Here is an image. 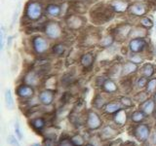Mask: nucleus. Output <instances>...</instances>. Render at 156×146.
Returning a JSON list of instances; mask_svg holds the SVG:
<instances>
[{
  "instance_id": "obj_1",
  "label": "nucleus",
  "mask_w": 156,
  "mask_h": 146,
  "mask_svg": "<svg viewBox=\"0 0 156 146\" xmlns=\"http://www.w3.org/2000/svg\"><path fill=\"white\" fill-rule=\"evenodd\" d=\"M44 10H45V6L40 0H28L24 6L23 22L24 21L28 26L32 23L41 21L45 17Z\"/></svg>"
},
{
  "instance_id": "obj_2",
  "label": "nucleus",
  "mask_w": 156,
  "mask_h": 146,
  "mask_svg": "<svg viewBox=\"0 0 156 146\" xmlns=\"http://www.w3.org/2000/svg\"><path fill=\"white\" fill-rule=\"evenodd\" d=\"M115 13L108 4H97L90 10V18L93 23L105 24L114 18Z\"/></svg>"
},
{
  "instance_id": "obj_3",
  "label": "nucleus",
  "mask_w": 156,
  "mask_h": 146,
  "mask_svg": "<svg viewBox=\"0 0 156 146\" xmlns=\"http://www.w3.org/2000/svg\"><path fill=\"white\" fill-rule=\"evenodd\" d=\"M43 34L45 35L50 41L58 42L62 41L65 37V27L62 24L56 21V19H48L46 22L43 29Z\"/></svg>"
},
{
  "instance_id": "obj_4",
  "label": "nucleus",
  "mask_w": 156,
  "mask_h": 146,
  "mask_svg": "<svg viewBox=\"0 0 156 146\" xmlns=\"http://www.w3.org/2000/svg\"><path fill=\"white\" fill-rule=\"evenodd\" d=\"M51 41L42 34H35L30 38V47L34 55L44 57L51 50Z\"/></svg>"
},
{
  "instance_id": "obj_5",
  "label": "nucleus",
  "mask_w": 156,
  "mask_h": 146,
  "mask_svg": "<svg viewBox=\"0 0 156 146\" xmlns=\"http://www.w3.org/2000/svg\"><path fill=\"white\" fill-rule=\"evenodd\" d=\"M101 115L95 109H89L85 113V128L89 131L100 130L104 126Z\"/></svg>"
},
{
  "instance_id": "obj_6",
  "label": "nucleus",
  "mask_w": 156,
  "mask_h": 146,
  "mask_svg": "<svg viewBox=\"0 0 156 146\" xmlns=\"http://www.w3.org/2000/svg\"><path fill=\"white\" fill-rule=\"evenodd\" d=\"M133 26H134V23H132L130 22L121 23L116 24V26L110 30V32L113 34L117 43H123L130 39Z\"/></svg>"
},
{
  "instance_id": "obj_7",
  "label": "nucleus",
  "mask_w": 156,
  "mask_h": 146,
  "mask_svg": "<svg viewBox=\"0 0 156 146\" xmlns=\"http://www.w3.org/2000/svg\"><path fill=\"white\" fill-rule=\"evenodd\" d=\"M152 129L151 126L144 122V123L138 124V125H132L131 127V134L140 143H146L148 141Z\"/></svg>"
},
{
  "instance_id": "obj_8",
  "label": "nucleus",
  "mask_w": 156,
  "mask_h": 146,
  "mask_svg": "<svg viewBox=\"0 0 156 146\" xmlns=\"http://www.w3.org/2000/svg\"><path fill=\"white\" fill-rule=\"evenodd\" d=\"M65 21V26L69 31H78L81 30L83 27L86 26V19L80 14L70 13L65 16L63 18Z\"/></svg>"
},
{
  "instance_id": "obj_9",
  "label": "nucleus",
  "mask_w": 156,
  "mask_h": 146,
  "mask_svg": "<svg viewBox=\"0 0 156 146\" xmlns=\"http://www.w3.org/2000/svg\"><path fill=\"white\" fill-rule=\"evenodd\" d=\"M128 51L134 54H145L147 53L150 44L148 38H131L128 40Z\"/></svg>"
},
{
  "instance_id": "obj_10",
  "label": "nucleus",
  "mask_w": 156,
  "mask_h": 146,
  "mask_svg": "<svg viewBox=\"0 0 156 146\" xmlns=\"http://www.w3.org/2000/svg\"><path fill=\"white\" fill-rule=\"evenodd\" d=\"M149 12V4L148 2L145 1H134L132 2L130 7H129V11L128 14L131 17L136 18V19H140L144 16H146Z\"/></svg>"
},
{
  "instance_id": "obj_11",
  "label": "nucleus",
  "mask_w": 156,
  "mask_h": 146,
  "mask_svg": "<svg viewBox=\"0 0 156 146\" xmlns=\"http://www.w3.org/2000/svg\"><path fill=\"white\" fill-rule=\"evenodd\" d=\"M15 92H16V96H18L20 101L29 100L35 96V88L24 84V83L19 84Z\"/></svg>"
},
{
  "instance_id": "obj_12",
  "label": "nucleus",
  "mask_w": 156,
  "mask_h": 146,
  "mask_svg": "<svg viewBox=\"0 0 156 146\" xmlns=\"http://www.w3.org/2000/svg\"><path fill=\"white\" fill-rule=\"evenodd\" d=\"M118 134H119V128L116 127L111 122L110 124H106L102 126V128L100 130L99 135L102 141H108L112 138H114Z\"/></svg>"
},
{
  "instance_id": "obj_13",
  "label": "nucleus",
  "mask_w": 156,
  "mask_h": 146,
  "mask_svg": "<svg viewBox=\"0 0 156 146\" xmlns=\"http://www.w3.org/2000/svg\"><path fill=\"white\" fill-rule=\"evenodd\" d=\"M39 103L42 106H53L56 99V92L48 89H42L39 91L38 95Z\"/></svg>"
},
{
  "instance_id": "obj_14",
  "label": "nucleus",
  "mask_w": 156,
  "mask_h": 146,
  "mask_svg": "<svg viewBox=\"0 0 156 146\" xmlns=\"http://www.w3.org/2000/svg\"><path fill=\"white\" fill-rule=\"evenodd\" d=\"M97 55L92 51H86L82 53L79 57V64L84 70H91L96 62Z\"/></svg>"
},
{
  "instance_id": "obj_15",
  "label": "nucleus",
  "mask_w": 156,
  "mask_h": 146,
  "mask_svg": "<svg viewBox=\"0 0 156 146\" xmlns=\"http://www.w3.org/2000/svg\"><path fill=\"white\" fill-rule=\"evenodd\" d=\"M63 13L62 6L55 2H50L45 5V10H44V14L45 17L50 19H55L62 17Z\"/></svg>"
},
{
  "instance_id": "obj_16",
  "label": "nucleus",
  "mask_w": 156,
  "mask_h": 146,
  "mask_svg": "<svg viewBox=\"0 0 156 146\" xmlns=\"http://www.w3.org/2000/svg\"><path fill=\"white\" fill-rule=\"evenodd\" d=\"M42 76L39 75V73L32 68L30 70H27L24 75L23 76V79H22V83H24V84H27L29 86H31L33 88H37L39 87L41 83V78Z\"/></svg>"
},
{
  "instance_id": "obj_17",
  "label": "nucleus",
  "mask_w": 156,
  "mask_h": 146,
  "mask_svg": "<svg viewBox=\"0 0 156 146\" xmlns=\"http://www.w3.org/2000/svg\"><path fill=\"white\" fill-rule=\"evenodd\" d=\"M28 124L34 131H36L37 134H43L44 130L47 129L48 121L45 117H44V115H42V116L33 117V118H29Z\"/></svg>"
},
{
  "instance_id": "obj_18",
  "label": "nucleus",
  "mask_w": 156,
  "mask_h": 146,
  "mask_svg": "<svg viewBox=\"0 0 156 146\" xmlns=\"http://www.w3.org/2000/svg\"><path fill=\"white\" fill-rule=\"evenodd\" d=\"M129 115H130V112L128 111V109L122 108L118 112H116L115 114L111 116V122L116 127H118L119 129H121V128H123V127H125L127 123H128Z\"/></svg>"
},
{
  "instance_id": "obj_19",
  "label": "nucleus",
  "mask_w": 156,
  "mask_h": 146,
  "mask_svg": "<svg viewBox=\"0 0 156 146\" xmlns=\"http://www.w3.org/2000/svg\"><path fill=\"white\" fill-rule=\"evenodd\" d=\"M110 100V96H108L107 94L104 92H97L95 95L94 99H93L92 101V105H93V108L95 110L100 111L105 108V106L106 105V103Z\"/></svg>"
},
{
  "instance_id": "obj_20",
  "label": "nucleus",
  "mask_w": 156,
  "mask_h": 146,
  "mask_svg": "<svg viewBox=\"0 0 156 146\" xmlns=\"http://www.w3.org/2000/svg\"><path fill=\"white\" fill-rule=\"evenodd\" d=\"M131 3L130 0H110L108 5L115 14H124L128 13Z\"/></svg>"
},
{
  "instance_id": "obj_21",
  "label": "nucleus",
  "mask_w": 156,
  "mask_h": 146,
  "mask_svg": "<svg viewBox=\"0 0 156 146\" xmlns=\"http://www.w3.org/2000/svg\"><path fill=\"white\" fill-rule=\"evenodd\" d=\"M140 66L136 63L127 60L122 63V78L135 77L136 74H139Z\"/></svg>"
},
{
  "instance_id": "obj_22",
  "label": "nucleus",
  "mask_w": 156,
  "mask_h": 146,
  "mask_svg": "<svg viewBox=\"0 0 156 146\" xmlns=\"http://www.w3.org/2000/svg\"><path fill=\"white\" fill-rule=\"evenodd\" d=\"M115 43H116V40L113 36V34L111 32H108V33L101 35L99 43H98V47L101 48V50H107V49L114 46Z\"/></svg>"
},
{
  "instance_id": "obj_23",
  "label": "nucleus",
  "mask_w": 156,
  "mask_h": 146,
  "mask_svg": "<svg viewBox=\"0 0 156 146\" xmlns=\"http://www.w3.org/2000/svg\"><path fill=\"white\" fill-rule=\"evenodd\" d=\"M101 92H105L108 96H113V95H117V92L120 91V87L119 84L117 83L114 79H111V78H108L105 83L102 86V88L101 89Z\"/></svg>"
},
{
  "instance_id": "obj_24",
  "label": "nucleus",
  "mask_w": 156,
  "mask_h": 146,
  "mask_svg": "<svg viewBox=\"0 0 156 146\" xmlns=\"http://www.w3.org/2000/svg\"><path fill=\"white\" fill-rule=\"evenodd\" d=\"M122 108H123V107H122V105L120 103V101L118 100V99H110L106 103V105L105 106V108L102 109V114L106 115V116H112V115L115 114L116 112H118Z\"/></svg>"
},
{
  "instance_id": "obj_25",
  "label": "nucleus",
  "mask_w": 156,
  "mask_h": 146,
  "mask_svg": "<svg viewBox=\"0 0 156 146\" xmlns=\"http://www.w3.org/2000/svg\"><path fill=\"white\" fill-rule=\"evenodd\" d=\"M156 74V65L152 62H144L140 66L139 75L144 76L145 78H152Z\"/></svg>"
},
{
  "instance_id": "obj_26",
  "label": "nucleus",
  "mask_w": 156,
  "mask_h": 146,
  "mask_svg": "<svg viewBox=\"0 0 156 146\" xmlns=\"http://www.w3.org/2000/svg\"><path fill=\"white\" fill-rule=\"evenodd\" d=\"M147 118H148V116L146 115L143 110H140V108L132 110L130 112V115H129V121L133 125L144 123V122L147 120Z\"/></svg>"
},
{
  "instance_id": "obj_27",
  "label": "nucleus",
  "mask_w": 156,
  "mask_h": 146,
  "mask_svg": "<svg viewBox=\"0 0 156 146\" xmlns=\"http://www.w3.org/2000/svg\"><path fill=\"white\" fill-rule=\"evenodd\" d=\"M139 108L140 110H143L144 113L147 115L148 117L153 116L156 110V102L152 99V97H149L148 99H146L144 102H143L141 104H140Z\"/></svg>"
},
{
  "instance_id": "obj_28",
  "label": "nucleus",
  "mask_w": 156,
  "mask_h": 146,
  "mask_svg": "<svg viewBox=\"0 0 156 146\" xmlns=\"http://www.w3.org/2000/svg\"><path fill=\"white\" fill-rule=\"evenodd\" d=\"M66 44L62 41L55 42L51 46V54L56 57H62V56L66 54Z\"/></svg>"
},
{
  "instance_id": "obj_29",
  "label": "nucleus",
  "mask_w": 156,
  "mask_h": 146,
  "mask_svg": "<svg viewBox=\"0 0 156 146\" xmlns=\"http://www.w3.org/2000/svg\"><path fill=\"white\" fill-rule=\"evenodd\" d=\"M131 38H148V30L144 27L139 26V24H136V26L134 24L130 39Z\"/></svg>"
},
{
  "instance_id": "obj_30",
  "label": "nucleus",
  "mask_w": 156,
  "mask_h": 146,
  "mask_svg": "<svg viewBox=\"0 0 156 146\" xmlns=\"http://www.w3.org/2000/svg\"><path fill=\"white\" fill-rule=\"evenodd\" d=\"M75 81H76L75 76L71 72H66V73H65L63 75H62L61 79H60L62 87H65V88L72 86L75 83Z\"/></svg>"
},
{
  "instance_id": "obj_31",
  "label": "nucleus",
  "mask_w": 156,
  "mask_h": 146,
  "mask_svg": "<svg viewBox=\"0 0 156 146\" xmlns=\"http://www.w3.org/2000/svg\"><path fill=\"white\" fill-rule=\"evenodd\" d=\"M136 24L144 27L145 29H147V30H150V29H152L154 27L155 23L153 22V19H151L148 15H146V16H144L136 19Z\"/></svg>"
},
{
  "instance_id": "obj_32",
  "label": "nucleus",
  "mask_w": 156,
  "mask_h": 146,
  "mask_svg": "<svg viewBox=\"0 0 156 146\" xmlns=\"http://www.w3.org/2000/svg\"><path fill=\"white\" fill-rule=\"evenodd\" d=\"M4 99H5V105H6L7 109L8 110H14L16 103H15V99H14L11 89H9L8 88V89L5 90Z\"/></svg>"
},
{
  "instance_id": "obj_33",
  "label": "nucleus",
  "mask_w": 156,
  "mask_h": 146,
  "mask_svg": "<svg viewBox=\"0 0 156 146\" xmlns=\"http://www.w3.org/2000/svg\"><path fill=\"white\" fill-rule=\"evenodd\" d=\"M118 99V100L120 101V103L122 105V107L123 108H126V109H132L133 107L135 106V99H132L131 96H121L119 97H117Z\"/></svg>"
},
{
  "instance_id": "obj_34",
  "label": "nucleus",
  "mask_w": 156,
  "mask_h": 146,
  "mask_svg": "<svg viewBox=\"0 0 156 146\" xmlns=\"http://www.w3.org/2000/svg\"><path fill=\"white\" fill-rule=\"evenodd\" d=\"M127 60L136 63L138 65H141L143 63L145 62V57L143 54H134V53H129L127 55Z\"/></svg>"
},
{
  "instance_id": "obj_35",
  "label": "nucleus",
  "mask_w": 156,
  "mask_h": 146,
  "mask_svg": "<svg viewBox=\"0 0 156 146\" xmlns=\"http://www.w3.org/2000/svg\"><path fill=\"white\" fill-rule=\"evenodd\" d=\"M70 140L74 146H84L86 142V138L80 133H75L70 135Z\"/></svg>"
},
{
  "instance_id": "obj_36",
  "label": "nucleus",
  "mask_w": 156,
  "mask_h": 146,
  "mask_svg": "<svg viewBox=\"0 0 156 146\" xmlns=\"http://www.w3.org/2000/svg\"><path fill=\"white\" fill-rule=\"evenodd\" d=\"M147 81H148L147 78L139 75V77L136 78V79H135L136 89L138 91H144L145 89V87H146V84H147Z\"/></svg>"
},
{
  "instance_id": "obj_37",
  "label": "nucleus",
  "mask_w": 156,
  "mask_h": 146,
  "mask_svg": "<svg viewBox=\"0 0 156 146\" xmlns=\"http://www.w3.org/2000/svg\"><path fill=\"white\" fill-rule=\"evenodd\" d=\"M144 91L150 96H152L154 94V92L156 91V76H154L152 78H149Z\"/></svg>"
},
{
  "instance_id": "obj_38",
  "label": "nucleus",
  "mask_w": 156,
  "mask_h": 146,
  "mask_svg": "<svg viewBox=\"0 0 156 146\" xmlns=\"http://www.w3.org/2000/svg\"><path fill=\"white\" fill-rule=\"evenodd\" d=\"M149 96L147 92H146L144 90V91H139L134 96V99L135 101L136 102V103H139V104H141L143 102H144L146 99H149Z\"/></svg>"
},
{
  "instance_id": "obj_39",
  "label": "nucleus",
  "mask_w": 156,
  "mask_h": 146,
  "mask_svg": "<svg viewBox=\"0 0 156 146\" xmlns=\"http://www.w3.org/2000/svg\"><path fill=\"white\" fill-rule=\"evenodd\" d=\"M108 75H99V76H97L95 78V80H94V85L95 87L97 88V89H101L102 86H104V84L105 83V81L108 79Z\"/></svg>"
},
{
  "instance_id": "obj_40",
  "label": "nucleus",
  "mask_w": 156,
  "mask_h": 146,
  "mask_svg": "<svg viewBox=\"0 0 156 146\" xmlns=\"http://www.w3.org/2000/svg\"><path fill=\"white\" fill-rule=\"evenodd\" d=\"M57 146H74V144L70 140V136L63 135L61 136L60 139L57 141Z\"/></svg>"
},
{
  "instance_id": "obj_41",
  "label": "nucleus",
  "mask_w": 156,
  "mask_h": 146,
  "mask_svg": "<svg viewBox=\"0 0 156 146\" xmlns=\"http://www.w3.org/2000/svg\"><path fill=\"white\" fill-rule=\"evenodd\" d=\"M6 41H7V38H6L5 27H4V26H1V27H0V50L1 51L4 50V46H5Z\"/></svg>"
},
{
  "instance_id": "obj_42",
  "label": "nucleus",
  "mask_w": 156,
  "mask_h": 146,
  "mask_svg": "<svg viewBox=\"0 0 156 146\" xmlns=\"http://www.w3.org/2000/svg\"><path fill=\"white\" fill-rule=\"evenodd\" d=\"M14 130H15V134L18 137V139L21 141L23 138V131H22V128H21V125H20V122L17 120L15 122L14 124Z\"/></svg>"
},
{
  "instance_id": "obj_43",
  "label": "nucleus",
  "mask_w": 156,
  "mask_h": 146,
  "mask_svg": "<svg viewBox=\"0 0 156 146\" xmlns=\"http://www.w3.org/2000/svg\"><path fill=\"white\" fill-rule=\"evenodd\" d=\"M71 92H65L61 96V99H60V102H61V104L62 106H65L66 105L67 103H69V101L71 99Z\"/></svg>"
},
{
  "instance_id": "obj_44",
  "label": "nucleus",
  "mask_w": 156,
  "mask_h": 146,
  "mask_svg": "<svg viewBox=\"0 0 156 146\" xmlns=\"http://www.w3.org/2000/svg\"><path fill=\"white\" fill-rule=\"evenodd\" d=\"M7 143H9L11 146H21L20 144V140L16 135H9L7 137Z\"/></svg>"
},
{
  "instance_id": "obj_45",
  "label": "nucleus",
  "mask_w": 156,
  "mask_h": 146,
  "mask_svg": "<svg viewBox=\"0 0 156 146\" xmlns=\"http://www.w3.org/2000/svg\"><path fill=\"white\" fill-rule=\"evenodd\" d=\"M42 146H57V140L55 138L48 137V136H44V140Z\"/></svg>"
},
{
  "instance_id": "obj_46",
  "label": "nucleus",
  "mask_w": 156,
  "mask_h": 146,
  "mask_svg": "<svg viewBox=\"0 0 156 146\" xmlns=\"http://www.w3.org/2000/svg\"><path fill=\"white\" fill-rule=\"evenodd\" d=\"M147 142L149 144H151V145L156 146V130H154V131L151 133V135H150V137H149Z\"/></svg>"
},
{
  "instance_id": "obj_47",
  "label": "nucleus",
  "mask_w": 156,
  "mask_h": 146,
  "mask_svg": "<svg viewBox=\"0 0 156 146\" xmlns=\"http://www.w3.org/2000/svg\"><path fill=\"white\" fill-rule=\"evenodd\" d=\"M13 40H14V36H13V35H9V36H7V41H6L7 48H10V47H11Z\"/></svg>"
},
{
  "instance_id": "obj_48",
  "label": "nucleus",
  "mask_w": 156,
  "mask_h": 146,
  "mask_svg": "<svg viewBox=\"0 0 156 146\" xmlns=\"http://www.w3.org/2000/svg\"><path fill=\"white\" fill-rule=\"evenodd\" d=\"M18 13H19V11L17 10V11H15V13H14V15H13V19H12V26H15V23H16V19H17V18H18Z\"/></svg>"
},
{
  "instance_id": "obj_49",
  "label": "nucleus",
  "mask_w": 156,
  "mask_h": 146,
  "mask_svg": "<svg viewBox=\"0 0 156 146\" xmlns=\"http://www.w3.org/2000/svg\"><path fill=\"white\" fill-rule=\"evenodd\" d=\"M30 146H42L41 143H38V142H35V143H32Z\"/></svg>"
},
{
  "instance_id": "obj_50",
  "label": "nucleus",
  "mask_w": 156,
  "mask_h": 146,
  "mask_svg": "<svg viewBox=\"0 0 156 146\" xmlns=\"http://www.w3.org/2000/svg\"><path fill=\"white\" fill-rule=\"evenodd\" d=\"M152 99H153L155 100V102H156V91L154 92V94L152 95Z\"/></svg>"
},
{
  "instance_id": "obj_51",
  "label": "nucleus",
  "mask_w": 156,
  "mask_h": 146,
  "mask_svg": "<svg viewBox=\"0 0 156 146\" xmlns=\"http://www.w3.org/2000/svg\"><path fill=\"white\" fill-rule=\"evenodd\" d=\"M153 54L156 56V45L153 46Z\"/></svg>"
},
{
  "instance_id": "obj_52",
  "label": "nucleus",
  "mask_w": 156,
  "mask_h": 146,
  "mask_svg": "<svg viewBox=\"0 0 156 146\" xmlns=\"http://www.w3.org/2000/svg\"><path fill=\"white\" fill-rule=\"evenodd\" d=\"M84 146H94V145H93V144H92L91 142H87V143H86V144H85Z\"/></svg>"
},
{
  "instance_id": "obj_53",
  "label": "nucleus",
  "mask_w": 156,
  "mask_h": 146,
  "mask_svg": "<svg viewBox=\"0 0 156 146\" xmlns=\"http://www.w3.org/2000/svg\"><path fill=\"white\" fill-rule=\"evenodd\" d=\"M154 130H156V119H155V123H154Z\"/></svg>"
},
{
  "instance_id": "obj_54",
  "label": "nucleus",
  "mask_w": 156,
  "mask_h": 146,
  "mask_svg": "<svg viewBox=\"0 0 156 146\" xmlns=\"http://www.w3.org/2000/svg\"><path fill=\"white\" fill-rule=\"evenodd\" d=\"M153 117H154V119H156V110H155V113H154Z\"/></svg>"
},
{
  "instance_id": "obj_55",
  "label": "nucleus",
  "mask_w": 156,
  "mask_h": 146,
  "mask_svg": "<svg viewBox=\"0 0 156 146\" xmlns=\"http://www.w3.org/2000/svg\"><path fill=\"white\" fill-rule=\"evenodd\" d=\"M154 27H155V32H156V23L154 24Z\"/></svg>"
},
{
  "instance_id": "obj_56",
  "label": "nucleus",
  "mask_w": 156,
  "mask_h": 146,
  "mask_svg": "<svg viewBox=\"0 0 156 146\" xmlns=\"http://www.w3.org/2000/svg\"><path fill=\"white\" fill-rule=\"evenodd\" d=\"M107 146H111V145H107Z\"/></svg>"
}]
</instances>
